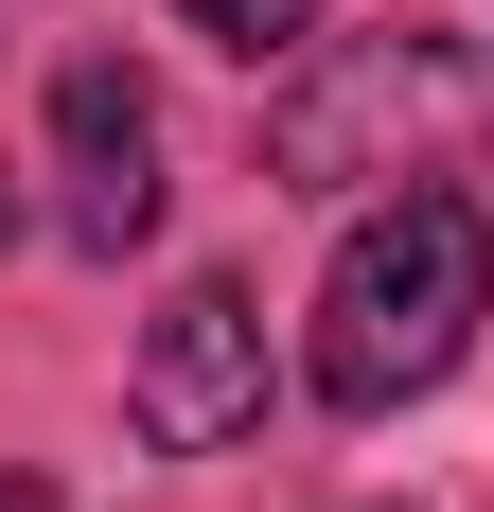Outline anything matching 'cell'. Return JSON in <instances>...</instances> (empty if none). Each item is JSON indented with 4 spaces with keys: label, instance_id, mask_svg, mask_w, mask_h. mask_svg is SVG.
<instances>
[{
    "label": "cell",
    "instance_id": "cell-1",
    "mask_svg": "<svg viewBox=\"0 0 494 512\" xmlns=\"http://www.w3.org/2000/svg\"><path fill=\"white\" fill-rule=\"evenodd\" d=\"M265 177L283 195H477L494 177V53L477 36H424V18H389V36H318L283 71V106H265Z\"/></svg>",
    "mask_w": 494,
    "mask_h": 512
},
{
    "label": "cell",
    "instance_id": "cell-2",
    "mask_svg": "<svg viewBox=\"0 0 494 512\" xmlns=\"http://www.w3.org/2000/svg\"><path fill=\"white\" fill-rule=\"evenodd\" d=\"M477 318H494V195H371L318 318H300V389L371 424L406 389H442L477 354Z\"/></svg>",
    "mask_w": 494,
    "mask_h": 512
},
{
    "label": "cell",
    "instance_id": "cell-3",
    "mask_svg": "<svg viewBox=\"0 0 494 512\" xmlns=\"http://www.w3.org/2000/svg\"><path fill=\"white\" fill-rule=\"evenodd\" d=\"M124 424H142L159 460H212V442H247V424H265V301H247L230 265H212V283H177V301L142 318Z\"/></svg>",
    "mask_w": 494,
    "mask_h": 512
},
{
    "label": "cell",
    "instance_id": "cell-4",
    "mask_svg": "<svg viewBox=\"0 0 494 512\" xmlns=\"http://www.w3.org/2000/svg\"><path fill=\"white\" fill-rule=\"evenodd\" d=\"M53 142H71V248L124 265L159 230V89L124 53H71V71H53Z\"/></svg>",
    "mask_w": 494,
    "mask_h": 512
},
{
    "label": "cell",
    "instance_id": "cell-5",
    "mask_svg": "<svg viewBox=\"0 0 494 512\" xmlns=\"http://www.w3.org/2000/svg\"><path fill=\"white\" fill-rule=\"evenodd\" d=\"M318 18H336V0H177V36L247 53V71H265V53H318Z\"/></svg>",
    "mask_w": 494,
    "mask_h": 512
},
{
    "label": "cell",
    "instance_id": "cell-6",
    "mask_svg": "<svg viewBox=\"0 0 494 512\" xmlns=\"http://www.w3.org/2000/svg\"><path fill=\"white\" fill-rule=\"evenodd\" d=\"M0 512H53V495H36V477H0Z\"/></svg>",
    "mask_w": 494,
    "mask_h": 512
},
{
    "label": "cell",
    "instance_id": "cell-7",
    "mask_svg": "<svg viewBox=\"0 0 494 512\" xmlns=\"http://www.w3.org/2000/svg\"><path fill=\"white\" fill-rule=\"evenodd\" d=\"M0 248H18V195H0Z\"/></svg>",
    "mask_w": 494,
    "mask_h": 512
}]
</instances>
